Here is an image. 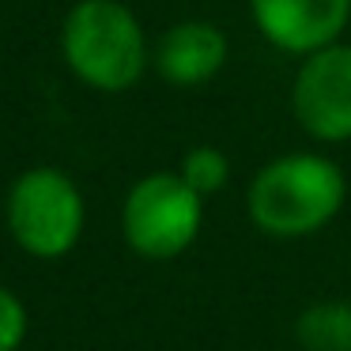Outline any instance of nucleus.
<instances>
[{"label": "nucleus", "mask_w": 351, "mask_h": 351, "mask_svg": "<svg viewBox=\"0 0 351 351\" xmlns=\"http://www.w3.org/2000/svg\"><path fill=\"white\" fill-rule=\"evenodd\" d=\"M348 200L340 162L317 152H287L265 162L245 193L250 223L268 238L295 242L325 230Z\"/></svg>", "instance_id": "nucleus-1"}, {"label": "nucleus", "mask_w": 351, "mask_h": 351, "mask_svg": "<svg viewBox=\"0 0 351 351\" xmlns=\"http://www.w3.org/2000/svg\"><path fill=\"white\" fill-rule=\"evenodd\" d=\"M61 53L72 76L102 95L136 87L152 61L144 27L121 0H76L61 27Z\"/></svg>", "instance_id": "nucleus-2"}, {"label": "nucleus", "mask_w": 351, "mask_h": 351, "mask_svg": "<svg viewBox=\"0 0 351 351\" xmlns=\"http://www.w3.org/2000/svg\"><path fill=\"white\" fill-rule=\"evenodd\" d=\"M8 234L38 261H61L84 238L87 204L80 185L57 167H31L12 182L4 204Z\"/></svg>", "instance_id": "nucleus-3"}, {"label": "nucleus", "mask_w": 351, "mask_h": 351, "mask_svg": "<svg viewBox=\"0 0 351 351\" xmlns=\"http://www.w3.org/2000/svg\"><path fill=\"white\" fill-rule=\"evenodd\" d=\"M204 197L178 170L144 174L121 204V234L144 261H174L200 238Z\"/></svg>", "instance_id": "nucleus-4"}, {"label": "nucleus", "mask_w": 351, "mask_h": 351, "mask_svg": "<svg viewBox=\"0 0 351 351\" xmlns=\"http://www.w3.org/2000/svg\"><path fill=\"white\" fill-rule=\"evenodd\" d=\"M291 110L306 136L321 144L351 140V46L332 42L302 57L291 84Z\"/></svg>", "instance_id": "nucleus-5"}, {"label": "nucleus", "mask_w": 351, "mask_h": 351, "mask_svg": "<svg viewBox=\"0 0 351 351\" xmlns=\"http://www.w3.org/2000/svg\"><path fill=\"white\" fill-rule=\"evenodd\" d=\"M250 12L268 46L306 57L340 42L351 19V0H250Z\"/></svg>", "instance_id": "nucleus-6"}, {"label": "nucleus", "mask_w": 351, "mask_h": 351, "mask_svg": "<svg viewBox=\"0 0 351 351\" xmlns=\"http://www.w3.org/2000/svg\"><path fill=\"white\" fill-rule=\"evenodd\" d=\"M152 64L170 87H204L227 64V34L208 19H182L159 38Z\"/></svg>", "instance_id": "nucleus-7"}, {"label": "nucleus", "mask_w": 351, "mask_h": 351, "mask_svg": "<svg viewBox=\"0 0 351 351\" xmlns=\"http://www.w3.org/2000/svg\"><path fill=\"white\" fill-rule=\"evenodd\" d=\"M295 340L306 351H351V302H313L298 313Z\"/></svg>", "instance_id": "nucleus-8"}, {"label": "nucleus", "mask_w": 351, "mask_h": 351, "mask_svg": "<svg viewBox=\"0 0 351 351\" xmlns=\"http://www.w3.org/2000/svg\"><path fill=\"white\" fill-rule=\"evenodd\" d=\"M178 174H182L185 182H189L193 189L208 200L212 193L227 189V182H230V159H227V152H219L215 144H197V147H189V152L182 155Z\"/></svg>", "instance_id": "nucleus-9"}, {"label": "nucleus", "mask_w": 351, "mask_h": 351, "mask_svg": "<svg viewBox=\"0 0 351 351\" xmlns=\"http://www.w3.org/2000/svg\"><path fill=\"white\" fill-rule=\"evenodd\" d=\"M27 328H31V317H27V306L16 291L0 287V351H19L27 340Z\"/></svg>", "instance_id": "nucleus-10"}]
</instances>
